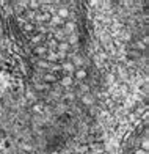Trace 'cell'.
Masks as SVG:
<instances>
[{
    "label": "cell",
    "instance_id": "17",
    "mask_svg": "<svg viewBox=\"0 0 149 154\" xmlns=\"http://www.w3.org/2000/svg\"><path fill=\"white\" fill-rule=\"evenodd\" d=\"M28 6H30L32 11H36V10H39L41 3H39V2H28Z\"/></svg>",
    "mask_w": 149,
    "mask_h": 154
},
{
    "label": "cell",
    "instance_id": "26",
    "mask_svg": "<svg viewBox=\"0 0 149 154\" xmlns=\"http://www.w3.org/2000/svg\"><path fill=\"white\" fill-rule=\"evenodd\" d=\"M82 91H88V85H82Z\"/></svg>",
    "mask_w": 149,
    "mask_h": 154
},
{
    "label": "cell",
    "instance_id": "21",
    "mask_svg": "<svg viewBox=\"0 0 149 154\" xmlns=\"http://www.w3.org/2000/svg\"><path fill=\"white\" fill-rule=\"evenodd\" d=\"M36 14H38L36 11H32V10H30V11L27 13V17H28V19H32V22H35V17H36Z\"/></svg>",
    "mask_w": 149,
    "mask_h": 154
},
{
    "label": "cell",
    "instance_id": "1",
    "mask_svg": "<svg viewBox=\"0 0 149 154\" xmlns=\"http://www.w3.org/2000/svg\"><path fill=\"white\" fill-rule=\"evenodd\" d=\"M61 29H63V32H65L68 36H69V35H74V33H75L77 24L74 22V20H65V25H63Z\"/></svg>",
    "mask_w": 149,
    "mask_h": 154
},
{
    "label": "cell",
    "instance_id": "10",
    "mask_svg": "<svg viewBox=\"0 0 149 154\" xmlns=\"http://www.w3.org/2000/svg\"><path fill=\"white\" fill-rule=\"evenodd\" d=\"M42 39H44V35H42V33H36V35H35V36L32 38V43L36 44V46H39Z\"/></svg>",
    "mask_w": 149,
    "mask_h": 154
},
{
    "label": "cell",
    "instance_id": "7",
    "mask_svg": "<svg viewBox=\"0 0 149 154\" xmlns=\"http://www.w3.org/2000/svg\"><path fill=\"white\" fill-rule=\"evenodd\" d=\"M60 85L61 87H71V85H72V75H65L60 80Z\"/></svg>",
    "mask_w": 149,
    "mask_h": 154
},
{
    "label": "cell",
    "instance_id": "19",
    "mask_svg": "<svg viewBox=\"0 0 149 154\" xmlns=\"http://www.w3.org/2000/svg\"><path fill=\"white\" fill-rule=\"evenodd\" d=\"M42 107H44L42 104H35V106H33V112H35V113H41Z\"/></svg>",
    "mask_w": 149,
    "mask_h": 154
},
{
    "label": "cell",
    "instance_id": "4",
    "mask_svg": "<svg viewBox=\"0 0 149 154\" xmlns=\"http://www.w3.org/2000/svg\"><path fill=\"white\" fill-rule=\"evenodd\" d=\"M56 51H58V52H69L71 51V46L66 43V39L65 41H60V43H58V46H56Z\"/></svg>",
    "mask_w": 149,
    "mask_h": 154
},
{
    "label": "cell",
    "instance_id": "11",
    "mask_svg": "<svg viewBox=\"0 0 149 154\" xmlns=\"http://www.w3.org/2000/svg\"><path fill=\"white\" fill-rule=\"evenodd\" d=\"M82 102L85 104V106H91V104H93V97H91V94H83L82 96Z\"/></svg>",
    "mask_w": 149,
    "mask_h": 154
},
{
    "label": "cell",
    "instance_id": "18",
    "mask_svg": "<svg viewBox=\"0 0 149 154\" xmlns=\"http://www.w3.org/2000/svg\"><path fill=\"white\" fill-rule=\"evenodd\" d=\"M127 55H129L130 58H140L141 57V54L138 51H129V52H127Z\"/></svg>",
    "mask_w": 149,
    "mask_h": 154
},
{
    "label": "cell",
    "instance_id": "9",
    "mask_svg": "<svg viewBox=\"0 0 149 154\" xmlns=\"http://www.w3.org/2000/svg\"><path fill=\"white\" fill-rule=\"evenodd\" d=\"M42 80H44L46 83H55V80H56V77H55V74H50V72H46V74H44V77H42Z\"/></svg>",
    "mask_w": 149,
    "mask_h": 154
},
{
    "label": "cell",
    "instance_id": "12",
    "mask_svg": "<svg viewBox=\"0 0 149 154\" xmlns=\"http://www.w3.org/2000/svg\"><path fill=\"white\" fill-rule=\"evenodd\" d=\"M52 22L56 25V27H63V25H65V20H63V19H60L58 16H52Z\"/></svg>",
    "mask_w": 149,
    "mask_h": 154
},
{
    "label": "cell",
    "instance_id": "13",
    "mask_svg": "<svg viewBox=\"0 0 149 154\" xmlns=\"http://www.w3.org/2000/svg\"><path fill=\"white\" fill-rule=\"evenodd\" d=\"M38 66L42 68V69H47V71H49V68H50V63H49L47 60H38Z\"/></svg>",
    "mask_w": 149,
    "mask_h": 154
},
{
    "label": "cell",
    "instance_id": "25",
    "mask_svg": "<svg viewBox=\"0 0 149 154\" xmlns=\"http://www.w3.org/2000/svg\"><path fill=\"white\" fill-rule=\"evenodd\" d=\"M135 154H147V151H144V149H137Z\"/></svg>",
    "mask_w": 149,
    "mask_h": 154
},
{
    "label": "cell",
    "instance_id": "15",
    "mask_svg": "<svg viewBox=\"0 0 149 154\" xmlns=\"http://www.w3.org/2000/svg\"><path fill=\"white\" fill-rule=\"evenodd\" d=\"M61 71V65H53V63H50V68H49V72L53 74V72H58Z\"/></svg>",
    "mask_w": 149,
    "mask_h": 154
},
{
    "label": "cell",
    "instance_id": "3",
    "mask_svg": "<svg viewBox=\"0 0 149 154\" xmlns=\"http://www.w3.org/2000/svg\"><path fill=\"white\" fill-rule=\"evenodd\" d=\"M56 16H58L60 19L65 20V19H68V17H69V10L66 8V6H61V8L56 10Z\"/></svg>",
    "mask_w": 149,
    "mask_h": 154
},
{
    "label": "cell",
    "instance_id": "2",
    "mask_svg": "<svg viewBox=\"0 0 149 154\" xmlns=\"http://www.w3.org/2000/svg\"><path fill=\"white\" fill-rule=\"evenodd\" d=\"M61 71H65L66 75H72V74L75 72V66H74L71 61H65V63L61 65Z\"/></svg>",
    "mask_w": 149,
    "mask_h": 154
},
{
    "label": "cell",
    "instance_id": "24",
    "mask_svg": "<svg viewBox=\"0 0 149 154\" xmlns=\"http://www.w3.org/2000/svg\"><path fill=\"white\" fill-rule=\"evenodd\" d=\"M65 99H68V101H72V99H74V94H71V93H69V94H66V96H65Z\"/></svg>",
    "mask_w": 149,
    "mask_h": 154
},
{
    "label": "cell",
    "instance_id": "8",
    "mask_svg": "<svg viewBox=\"0 0 149 154\" xmlns=\"http://www.w3.org/2000/svg\"><path fill=\"white\" fill-rule=\"evenodd\" d=\"M66 43L69 44V46H75V44H79V36L74 33V35H69L68 36V39H66Z\"/></svg>",
    "mask_w": 149,
    "mask_h": 154
},
{
    "label": "cell",
    "instance_id": "6",
    "mask_svg": "<svg viewBox=\"0 0 149 154\" xmlns=\"http://www.w3.org/2000/svg\"><path fill=\"white\" fill-rule=\"evenodd\" d=\"M33 52L36 54V55H46L47 52H49V49L46 47V46H35V49H33Z\"/></svg>",
    "mask_w": 149,
    "mask_h": 154
},
{
    "label": "cell",
    "instance_id": "16",
    "mask_svg": "<svg viewBox=\"0 0 149 154\" xmlns=\"http://www.w3.org/2000/svg\"><path fill=\"white\" fill-rule=\"evenodd\" d=\"M24 30L28 32V33H33V32H35V25H33L32 22H25V24H24Z\"/></svg>",
    "mask_w": 149,
    "mask_h": 154
},
{
    "label": "cell",
    "instance_id": "22",
    "mask_svg": "<svg viewBox=\"0 0 149 154\" xmlns=\"http://www.w3.org/2000/svg\"><path fill=\"white\" fill-rule=\"evenodd\" d=\"M36 90H47L49 88V85H46V83H36Z\"/></svg>",
    "mask_w": 149,
    "mask_h": 154
},
{
    "label": "cell",
    "instance_id": "5",
    "mask_svg": "<svg viewBox=\"0 0 149 154\" xmlns=\"http://www.w3.org/2000/svg\"><path fill=\"white\" fill-rule=\"evenodd\" d=\"M74 77L77 80H85L88 77V72L85 71V69H75V72H74Z\"/></svg>",
    "mask_w": 149,
    "mask_h": 154
},
{
    "label": "cell",
    "instance_id": "23",
    "mask_svg": "<svg viewBox=\"0 0 149 154\" xmlns=\"http://www.w3.org/2000/svg\"><path fill=\"white\" fill-rule=\"evenodd\" d=\"M141 145H143V149H144V151H147V148H149V146H147V135H144L143 143H141Z\"/></svg>",
    "mask_w": 149,
    "mask_h": 154
},
{
    "label": "cell",
    "instance_id": "20",
    "mask_svg": "<svg viewBox=\"0 0 149 154\" xmlns=\"http://www.w3.org/2000/svg\"><path fill=\"white\" fill-rule=\"evenodd\" d=\"M56 46H58V41H56V39H52L50 43H49V47H47V49H50V51H55Z\"/></svg>",
    "mask_w": 149,
    "mask_h": 154
},
{
    "label": "cell",
    "instance_id": "14",
    "mask_svg": "<svg viewBox=\"0 0 149 154\" xmlns=\"http://www.w3.org/2000/svg\"><path fill=\"white\" fill-rule=\"evenodd\" d=\"M71 63H72V65L75 66V69H77V66H82V65H83V60H82V57H77V55H75Z\"/></svg>",
    "mask_w": 149,
    "mask_h": 154
}]
</instances>
